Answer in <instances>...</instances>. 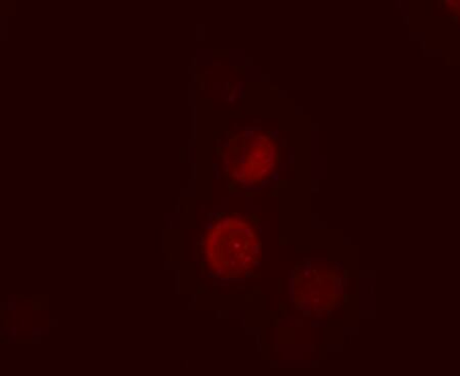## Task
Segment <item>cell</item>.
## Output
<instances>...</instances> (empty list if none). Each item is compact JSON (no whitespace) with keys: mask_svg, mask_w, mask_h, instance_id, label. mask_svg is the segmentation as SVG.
I'll list each match as a JSON object with an SVG mask.
<instances>
[{"mask_svg":"<svg viewBox=\"0 0 460 376\" xmlns=\"http://www.w3.org/2000/svg\"><path fill=\"white\" fill-rule=\"evenodd\" d=\"M230 153V173L243 183L262 182L278 164V149L273 139L260 132H249L237 138Z\"/></svg>","mask_w":460,"mask_h":376,"instance_id":"obj_2","label":"cell"},{"mask_svg":"<svg viewBox=\"0 0 460 376\" xmlns=\"http://www.w3.org/2000/svg\"><path fill=\"white\" fill-rule=\"evenodd\" d=\"M208 258L217 275L232 277L247 275L257 267L261 243L253 224L247 219L228 216L214 224L208 233Z\"/></svg>","mask_w":460,"mask_h":376,"instance_id":"obj_1","label":"cell"}]
</instances>
